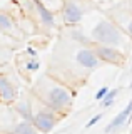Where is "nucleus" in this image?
<instances>
[{"label":"nucleus","instance_id":"nucleus-1","mask_svg":"<svg viewBox=\"0 0 132 134\" xmlns=\"http://www.w3.org/2000/svg\"><path fill=\"white\" fill-rule=\"evenodd\" d=\"M102 65L104 64L99 60L90 45L79 44L62 30L49 60L47 74L77 94V91L87 82L89 75Z\"/></svg>","mask_w":132,"mask_h":134},{"label":"nucleus","instance_id":"nucleus-2","mask_svg":"<svg viewBox=\"0 0 132 134\" xmlns=\"http://www.w3.org/2000/svg\"><path fill=\"white\" fill-rule=\"evenodd\" d=\"M30 96L35 97L40 104H44L45 107L53 111L57 116L64 117L70 112L75 92L60 81L53 79L52 75H49L47 72H44L30 86Z\"/></svg>","mask_w":132,"mask_h":134},{"label":"nucleus","instance_id":"nucleus-3","mask_svg":"<svg viewBox=\"0 0 132 134\" xmlns=\"http://www.w3.org/2000/svg\"><path fill=\"white\" fill-rule=\"evenodd\" d=\"M89 37L92 44L110 45V47H117L124 52H127V49H130L132 45V39L107 15H100L95 19V22L89 29Z\"/></svg>","mask_w":132,"mask_h":134},{"label":"nucleus","instance_id":"nucleus-4","mask_svg":"<svg viewBox=\"0 0 132 134\" xmlns=\"http://www.w3.org/2000/svg\"><path fill=\"white\" fill-rule=\"evenodd\" d=\"M32 104H34V119H32V124L37 127V131L40 134H49L62 117L57 116L49 107H45L44 104H40L35 97H32Z\"/></svg>","mask_w":132,"mask_h":134},{"label":"nucleus","instance_id":"nucleus-5","mask_svg":"<svg viewBox=\"0 0 132 134\" xmlns=\"http://www.w3.org/2000/svg\"><path fill=\"white\" fill-rule=\"evenodd\" d=\"M92 49L95 52V55L99 57V60L102 64H109L114 67H122L127 60V52L117 49V47H110V45H100V44H92Z\"/></svg>","mask_w":132,"mask_h":134},{"label":"nucleus","instance_id":"nucleus-6","mask_svg":"<svg viewBox=\"0 0 132 134\" xmlns=\"http://www.w3.org/2000/svg\"><path fill=\"white\" fill-rule=\"evenodd\" d=\"M84 15H85V10L82 8L79 0H65L64 8L60 12L62 24L64 25H67V27H70V25H80L84 22Z\"/></svg>","mask_w":132,"mask_h":134},{"label":"nucleus","instance_id":"nucleus-7","mask_svg":"<svg viewBox=\"0 0 132 134\" xmlns=\"http://www.w3.org/2000/svg\"><path fill=\"white\" fill-rule=\"evenodd\" d=\"M107 17H109L112 22H115L124 32L132 39V12H129L127 8H121L115 7L107 10Z\"/></svg>","mask_w":132,"mask_h":134},{"label":"nucleus","instance_id":"nucleus-8","mask_svg":"<svg viewBox=\"0 0 132 134\" xmlns=\"http://www.w3.org/2000/svg\"><path fill=\"white\" fill-rule=\"evenodd\" d=\"M19 99V91L5 74H0V104L12 106Z\"/></svg>","mask_w":132,"mask_h":134},{"label":"nucleus","instance_id":"nucleus-9","mask_svg":"<svg viewBox=\"0 0 132 134\" xmlns=\"http://www.w3.org/2000/svg\"><path fill=\"white\" fill-rule=\"evenodd\" d=\"M12 111L17 114L22 121H28L32 122L34 119V104H32V96H23V97H19L12 104Z\"/></svg>","mask_w":132,"mask_h":134},{"label":"nucleus","instance_id":"nucleus-10","mask_svg":"<svg viewBox=\"0 0 132 134\" xmlns=\"http://www.w3.org/2000/svg\"><path fill=\"white\" fill-rule=\"evenodd\" d=\"M17 65H19L17 69H19L20 75H22L23 79H28V81H30V74L39 70L40 62H39L37 57H30L27 52H22L17 57Z\"/></svg>","mask_w":132,"mask_h":134},{"label":"nucleus","instance_id":"nucleus-11","mask_svg":"<svg viewBox=\"0 0 132 134\" xmlns=\"http://www.w3.org/2000/svg\"><path fill=\"white\" fill-rule=\"evenodd\" d=\"M130 117H132V99L129 100V104H127V106L124 107L122 111L119 112V114L105 126V132L112 134V132H115V131H119V129H122L124 126L129 122Z\"/></svg>","mask_w":132,"mask_h":134},{"label":"nucleus","instance_id":"nucleus-12","mask_svg":"<svg viewBox=\"0 0 132 134\" xmlns=\"http://www.w3.org/2000/svg\"><path fill=\"white\" fill-rule=\"evenodd\" d=\"M0 30H2V34H7V35H12V37H22L19 24L5 10H0Z\"/></svg>","mask_w":132,"mask_h":134},{"label":"nucleus","instance_id":"nucleus-13","mask_svg":"<svg viewBox=\"0 0 132 134\" xmlns=\"http://www.w3.org/2000/svg\"><path fill=\"white\" fill-rule=\"evenodd\" d=\"M12 134H40L37 131V127L28 121H19L17 124L12 127Z\"/></svg>","mask_w":132,"mask_h":134},{"label":"nucleus","instance_id":"nucleus-14","mask_svg":"<svg viewBox=\"0 0 132 134\" xmlns=\"http://www.w3.org/2000/svg\"><path fill=\"white\" fill-rule=\"evenodd\" d=\"M39 2L42 3L49 12H52V14L55 15V14H60V12H62L65 0H39Z\"/></svg>","mask_w":132,"mask_h":134},{"label":"nucleus","instance_id":"nucleus-15","mask_svg":"<svg viewBox=\"0 0 132 134\" xmlns=\"http://www.w3.org/2000/svg\"><path fill=\"white\" fill-rule=\"evenodd\" d=\"M119 91H121V89H110V91L105 94V97L100 100V107H102V109H107V107L112 106L114 100H115V97H117V94H119Z\"/></svg>","mask_w":132,"mask_h":134},{"label":"nucleus","instance_id":"nucleus-16","mask_svg":"<svg viewBox=\"0 0 132 134\" xmlns=\"http://www.w3.org/2000/svg\"><path fill=\"white\" fill-rule=\"evenodd\" d=\"M10 57H12V50L0 45V64H7Z\"/></svg>","mask_w":132,"mask_h":134},{"label":"nucleus","instance_id":"nucleus-17","mask_svg":"<svg viewBox=\"0 0 132 134\" xmlns=\"http://www.w3.org/2000/svg\"><path fill=\"white\" fill-rule=\"evenodd\" d=\"M109 91H110V89H109V86H102L100 89L95 92V100H97V102H100V100L105 97V94H107Z\"/></svg>","mask_w":132,"mask_h":134},{"label":"nucleus","instance_id":"nucleus-18","mask_svg":"<svg viewBox=\"0 0 132 134\" xmlns=\"http://www.w3.org/2000/svg\"><path fill=\"white\" fill-rule=\"evenodd\" d=\"M102 116H104V114H102V112H99V114H95V116H94V117H90V121H89L87 124H85V127H92L94 124H97L99 121L102 119Z\"/></svg>","mask_w":132,"mask_h":134},{"label":"nucleus","instance_id":"nucleus-19","mask_svg":"<svg viewBox=\"0 0 132 134\" xmlns=\"http://www.w3.org/2000/svg\"><path fill=\"white\" fill-rule=\"evenodd\" d=\"M25 52H27L30 57H37V50H35L34 47H27V49H25Z\"/></svg>","mask_w":132,"mask_h":134},{"label":"nucleus","instance_id":"nucleus-20","mask_svg":"<svg viewBox=\"0 0 132 134\" xmlns=\"http://www.w3.org/2000/svg\"><path fill=\"white\" fill-rule=\"evenodd\" d=\"M127 10L132 12V0H129V2H127Z\"/></svg>","mask_w":132,"mask_h":134},{"label":"nucleus","instance_id":"nucleus-21","mask_svg":"<svg viewBox=\"0 0 132 134\" xmlns=\"http://www.w3.org/2000/svg\"><path fill=\"white\" fill-rule=\"evenodd\" d=\"M129 87H130V89H132V82H130V84H129Z\"/></svg>","mask_w":132,"mask_h":134},{"label":"nucleus","instance_id":"nucleus-22","mask_svg":"<svg viewBox=\"0 0 132 134\" xmlns=\"http://www.w3.org/2000/svg\"><path fill=\"white\" fill-rule=\"evenodd\" d=\"M3 134H12V132H3Z\"/></svg>","mask_w":132,"mask_h":134},{"label":"nucleus","instance_id":"nucleus-23","mask_svg":"<svg viewBox=\"0 0 132 134\" xmlns=\"http://www.w3.org/2000/svg\"><path fill=\"white\" fill-rule=\"evenodd\" d=\"M0 35H2V30H0Z\"/></svg>","mask_w":132,"mask_h":134},{"label":"nucleus","instance_id":"nucleus-24","mask_svg":"<svg viewBox=\"0 0 132 134\" xmlns=\"http://www.w3.org/2000/svg\"><path fill=\"white\" fill-rule=\"evenodd\" d=\"M130 74H132V69H130Z\"/></svg>","mask_w":132,"mask_h":134}]
</instances>
